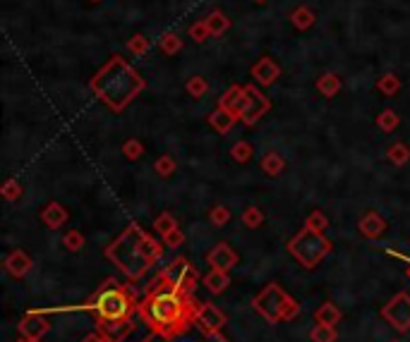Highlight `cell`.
<instances>
[{"label": "cell", "instance_id": "1", "mask_svg": "<svg viewBox=\"0 0 410 342\" xmlns=\"http://www.w3.org/2000/svg\"><path fill=\"white\" fill-rule=\"evenodd\" d=\"M115 70H118V80H113L111 67H106V70L101 72L99 82H94V86H99V91L104 94V99L109 101L111 106L120 108V106L128 103L135 91L139 89V80H137L135 72L130 70L128 65H123V62H115Z\"/></svg>", "mask_w": 410, "mask_h": 342}, {"label": "cell", "instance_id": "2", "mask_svg": "<svg viewBox=\"0 0 410 342\" xmlns=\"http://www.w3.org/2000/svg\"><path fill=\"white\" fill-rule=\"evenodd\" d=\"M144 314L159 328L161 326H173L178 323L180 314H183V302L175 292H159L144 304Z\"/></svg>", "mask_w": 410, "mask_h": 342}, {"label": "cell", "instance_id": "3", "mask_svg": "<svg viewBox=\"0 0 410 342\" xmlns=\"http://www.w3.org/2000/svg\"><path fill=\"white\" fill-rule=\"evenodd\" d=\"M96 309H99V314L104 316V319L120 321V319L128 316L130 302H128V297H125V292L115 285V287H111V290L101 292L99 300H96Z\"/></svg>", "mask_w": 410, "mask_h": 342}, {"label": "cell", "instance_id": "4", "mask_svg": "<svg viewBox=\"0 0 410 342\" xmlns=\"http://www.w3.org/2000/svg\"><path fill=\"white\" fill-rule=\"evenodd\" d=\"M288 302H291V297L283 295V292L278 290L276 285H269V287H266V290L262 292V295L255 300V306H257V311H260L262 316H266V319H269L271 323H276V321H281L283 314H286Z\"/></svg>", "mask_w": 410, "mask_h": 342}, {"label": "cell", "instance_id": "5", "mask_svg": "<svg viewBox=\"0 0 410 342\" xmlns=\"http://www.w3.org/2000/svg\"><path fill=\"white\" fill-rule=\"evenodd\" d=\"M384 316L394 323V328L398 330H406L410 328V300L406 295H398L394 297L391 304L384 309Z\"/></svg>", "mask_w": 410, "mask_h": 342}, {"label": "cell", "instance_id": "6", "mask_svg": "<svg viewBox=\"0 0 410 342\" xmlns=\"http://www.w3.org/2000/svg\"><path fill=\"white\" fill-rule=\"evenodd\" d=\"M197 321L204 326V328H209V330H216V328H221V326L226 323V316H223L221 311L216 309V306L207 304V306H202V309H199Z\"/></svg>", "mask_w": 410, "mask_h": 342}, {"label": "cell", "instance_id": "7", "mask_svg": "<svg viewBox=\"0 0 410 342\" xmlns=\"http://www.w3.org/2000/svg\"><path fill=\"white\" fill-rule=\"evenodd\" d=\"M46 330H48V323L41 319V316H36V314H32L22 323V333L27 335L29 340H38V335H43Z\"/></svg>", "mask_w": 410, "mask_h": 342}, {"label": "cell", "instance_id": "8", "mask_svg": "<svg viewBox=\"0 0 410 342\" xmlns=\"http://www.w3.org/2000/svg\"><path fill=\"white\" fill-rule=\"evenodd\" d=\"M212 263L218 268V271H226L228 266H233V263H236V254H233L231 249L223 247V244H221V247L216 249V254L212 256Z\"/></svg>", "mask_w": 410, "mask_h": 342}, {"label": "cell", "instance_id": "9", "mask_svg": "<svg viewBox=\"0 0 410 342\" xmlns=\"http://www.w3.org/2000/svg\"><path fill=\"white\" fill-rule=\"evenodd\" d=\"M339 319H341V311L336 309L334 304H324V306H319V311H317V323L319 326H334Z\"/></svg>", "mask_w": 410, "mask_h": 342}, {"label": "cell", "instance_id": "10", "mask_svg": "<svg viewBox=\"0 0 410 342\" xmlns=\"http://www.w3.org/2000/svg\"><path fill=\"white\" fill-rule=\"evenodd\" d=\"M204 282H207V287L212 292H223V287L228 285V278H226V273L223 271H214V273H209L207 278H204Z\"/></svg>", "mask_w": 410, "mask_h": 342}, {"label": "cell", "instance_id": "11", "mask_svg": "<svg viewBox=\"0 0 410 342\" xmlns=\"http://www.w3.org/2000/svg\"><path fill=\"white\" fill-rule=\"evenodd\" d=\"M312 342H336L334 326H317L312 330Z\"/></svg>", "mask_w": 410, "mask_h": 342}]
</instances>
